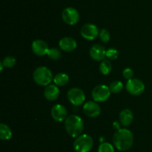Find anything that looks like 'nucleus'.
I'll return each mask as SVG.
<instances>
[{"label": "nucleus", "instance_id": "nucleus-1", "mask_svg": "<svg viewBox=\"0 0 152 152\" xmlns=\"http://www.w3.org/2000/svg\"><path fill=\"white\" fill-rule=\"evenodd\" d=\"M134 136L128 129H120L113 136V143L119 151H127L133 145Z\"/></svg>", "mask_w": 152, "mask_h": 152}, {"label": "nucleus", "instance_id": "nucleus-2", "mask_svg": "<svg viewBox=\"0 0 152 152\" xmlns=\"http://www.w3.org/2000/svg\"><path fill=\"white\" fill-rule=\"evenodd\" d=\"M65 127L68 135L73 138H77L83 132L84 125L80 116L71 115L65 119Z\"/></svg>", "mask_w": 152, "mask_h": 152}, {"label": "nucleus", "instance_id": "nucleus-3", "mask_svg": "<svg viewBox=\"0 0 152 152\" xmlns=\"http://www.w3.org/2000/svg\"><path fill=\"white\" fill-rule=\"evenodd\" d=\"M33 77L35 83L39 86H48L53 80L52 72L45 66H39L36 69Z\"/></svg>", "mask_w": 152, "mask_h": 152}, {"label": "nucleus", "instance_id": "nucleus-4", "mask_svg": "<svg viewBox=\"0 0 152 152\" xmlns=\"http://www.w3.org/2000/svg\"><path fill=\"white\" fill-rule=\"evenodd\" d=\"M93 145V139L88 134L80 135L74 142V148L77 152H89Z\"/></svg>", "mask_w": 152, "mask_h": 152}, {"label": "nucleus", "instance_id": "nucleus-5", "mask_svg": "<svg viewBox=\"0 0 152 152\" xmlns=\"http://www.w3.org/2000/svg\"><path fill=\"white\" fill-rule=\"evenodd\" d=\"M111 95V90L109 87L105 85H98L94 88L92 91V98L94 101L103 102L109 98Z\"/></svg>", "mask_w": 152, "mask_h": 152}, {"label": "nucleus", "instance_id": "nucleus-6", "mask_svg": "<svg viewBox=\"0 0 152 152\" xmlns=\"http://www.w3.org/2000/svg\"><path fill=\"white\" fill-rule=\"evenodd\" d=\"M126 87L130 94L133 95H139L143 92L145 84L140 79L132 78L128 80Z\"/></svg>", "mask_w": 152, "mask_h": 152}, {"label": "nucleus", "instance_id": "nucleus-7", "mask_svg": "<svg viewBox=\"0 0 152 152\" xmlns=\"http://www.w3.org/2000/svg\"><path fill=\"white\" fill-rule=\"evenodd\" d=\"M68 99L70 102L75 106H80L83 104L86 100V95L84 92L80 88L74 87L69 89L67 94Z\"/></svg>", "mask_w": 152, "mask_h": 152}, {"label": "nucleus", "instance_id": "nucleus-8", "mask_svg": "<svg viewBox=\"0 0 152 152\" xmlns=\"http://www.w3.org/2000/svg\"><path fill=\"white\" fill-rule=\"evenodd\" d=\"M62 17L65 23L70 25H74L77 24L80 19V14L77 9L72 7H68L63 10Z\"/></svg>", "mask_w": 152, "mask_h": 152}, {"label": "nucleus", "instance_id": "nucleus-9", "mask_svg": "<svg viewBox=\"0 0 152 152\" xmlns=\"http://www.w3.org/2000/svg\"><path fill=\"white\" fill-rule=\"evenodd\" d=\"M80 33L83 38L88 40H94L99 34L97 27L94 24L91 23H88L83 25L81 28Z\"/></svg>", "mask_w": 152, "mask_h": 152}, {"label": "nucleus", "instance_id": "nucleus-10", "mask_svg": "<svg viewBox=\"0 0 152 152\" xmlns=\"http://www.w3.org/2000/svg\"><path fill=\"white\" fill-rule=\"evenodd\" d=\"M83 111L85 114L89 117H96L100 114V107L96 101H87L83 106Z\"/></svg>", "mask_w": 152, "mask_h": 152}, {"label": "nucleus", "instance_id": "nucleus-11", "mask_svg": "<svg viewBox=\"0 0 152 152\" xmlns=\"http://www.w3.org/2000/svg\"><path fill=\"white\" fill-rule=\"evenodd\" d=\"M32 51L35 55L38 56H44L47 55L49 50L47 43L42 40H36L32 43Z\"/></svg>", "mask_w": 152, "mask_h": 152}, {"label": "nucleus", "instance_id": "nucleus-12", "mask_svg": "<svg viewBox=\"0 0 152 152\" xmlns=\"http://www.w3.org/2000/svg\"><path fill=\"white\" fill-rule=\"evenodd\" d=\"M51 116L56 122H62L67 118V110L62 104H56L51 109Z\"/></svg>", "mask_w": 152, "mask_h": 152}, {"label": "nucleus", "instance_id": "nucleus-13", "mask_svg": "<svg viewBox=\"0 0 152 152\" xmlns=\"http://www.w3.org/2000/svg\"><path fill=\"white\" fill-rule=\"evenodd\" d=\"M90 56L91 58L95 61H102L106 57V51L99 44L94 45L90 49Z\"/></svg>", "mask_w": 152, "mask_h": 152}, {"label": "nucleus", "instance_id": "nucleus-14", "mask_svg": "<svg viewBox=\"0 0 152 152\" xmlns=\"http://www.w3.org/2000/svg\"><path fill=\"white\" fill-rule=\"evenodd\" d=\"M59 46L62 50L67 52H70L75 50L77 46V42H76V40L74 38L66 37H63V38L59 40Z\"/></svg>", "mask_w": 152, "mask_h": 152}, {"label": "nucleus", "instance_id": "nucleus-15", "mask_svg": "<svg viewBox=\"0 0 152 152\" xmlns=\"http://www.w3.org/2000/svg\"><path fill=\"white\" fill-rule=\"evenodd\" d=\"M44 95L49 101H55L59 95V89L56 85L50 84L46 86L44 90Z\"/></svg>", "mask_w": 152, "mask_h": 152}, {"label": "nucleus", "instance_id": "nucleus-16", "mask_svg": "<svg viewBox=\"0 0 152 152\" xmlns=\"http://www.w3.org/2000/svg\"><path fill=\"white\" fill-rule=\"evenodd\" d=\"M134 119V115L132 110L129 109L123 110L120 113V123L125 127L129 126L132 124Z\"/></svg>", "mask_w": 152, "mask_h": 152}, {"label": "nucleus", "instance_id": "nucleus-17", "mask_svg": "<svg viewBox=\"0 0 152 152\" xmlns=\"http://www.w3.org/2000/svg\"><path fill=\"white\" fill-rule=\"evenodd\" d=\"M68 80H69V77L65 73H59V74L56 75L53 77L54 83L59 86H63L66 85L68 83Z\"/></svg>", "mask_w": 152, "mask_h": 152}, {"label": "nucleus", "instance_id": "nucleus-18", "mask_svg": "<svg viewBox=\"0 0 152 152\" xmlns=\"http://www.w3.org/2000/svg\"><path fill=\"white\" fill-rule=\"evenodd\" d=\"M12 137L11 129L4 123L0 125V138L1 140H8Z\"/></svg>", "mask_w": 152, "mask_h": 152}, {"label": "nucleus", "instance_id": "nucleus-19", "mask_svg": "<svg viewBox=\"0 0 152 152\" xmlns=\"http://www.w3.org/2000/svg\"><path fill=\"white\" fill-rule=\"evenodd\" d=\"M112 66L108 60H103L99 65V71L102 75H108L111 72Z\"/></svg>", "mask_w": 152, "mask_h": 152}, {"label": "nucleus", "instance_id": "nucleus-20", "mask_svg": "<svg viewBox=\"0 0 152 152\" xmlns=\"http://www.w3.org/2000/svg\"><path fill=\"white\" fill-rule=\"evenodd\" d=\"M109 89L111 90V92L118 93V92H121L122 89H123V83L120 80H115L110 84Z\"/></svg>", "mask_w": 152, "mask_h": 152}, {"label": "nucleus", "instance_id": "nucleus-21", "mask_svg": "<svg viewBox=\"0 0 152 152\" xmlns=\"http://www.w3.org/2000/svg\"><path fill=\"white\" fill-rule=\"evenodd\" d=\"M47 55L50 59L53 60V61H57V60H59L60 58L61 52L58 49L52 48V49H49Z\"/></svg>", "mask_w": 152, "mask_h": 152}, {"label": "nucleus", "instance_id": "nucleus-22", "mask_svg": "<svg viewBox=\"0 0 152 152\" xmlns=\"http://www.w3.org/2000/svg\"><path fill=\"white\" fill-rule=\"evenodd\" d=\"M98 152H114V146L109 142H102L98 148Z\"/></svg>", "mask_w": 152, "mask_h": 152}, {"label": "nucleus", "instance_id": "nucleus-23", "mask_svg": "<svg viewBox=\"0 0 152 152\" xmlns=\"http://www.w3.org/2000/svg\"><path fill=\"white\" fill-rule=\"evenodd\" d=\"M1 62H2L3 65H4V67H7V68H11V67L14 66V65L16 64V59H15V58H13V57L7 56V57H5Z\"/></svg>", "mask_w": 152, "mask_h": 152}, {"label": "nucleus", "instance_id": "nucleus-24", "mask_svg": "<svg viewBox=\"0 0 152 152\" xmlns=\"http://www.w3.org/2000/svg\"><path fill=\"white\" fill-rule=\"evenodd\" d=\"M99 36L100 40H102V42H104V43H108V42L109 41L110 34L106 29H105V28H102V29L101 30L100 32H99Z\"/></svg>", "mask_w": 152, "mask_h": 152}, {"label": "nucleus", "instance_id": "nucleus-25", "mask_svg": "<svg viewBox=\"0 0 152 152\" xmlns=\"http://www.w3.org/2000/svg\"><path fill=\"white\" fill-rule=\"evenodd\" d=\"M118 55V51L115 49H109L106 51V57L110 60L117 59Z\"/></svg>", "mask_w": 152, "mask_h": 152}, {"label": "nucleus", "instance_id": "nucleus-26", "mask_svg": "<svg viewBox=\"0 0 152 152\" xmlns=\"http://www.w3.org/2000/svg\"><path fill=\"white\" fill-rule=\"evenodd\" d=\"M123 75L125 78L128 79V80H129V79H132V77H133V75H134L133 70L130 68L125 69L123 72Z\"/></svg>", "mask_w": 152, "mask_h": 152}, {"label": "nucleus", "instance_id": "nucleus-27", "mask_svg": "<svg viewBox=\"0 0 152 152\" xmlns=\"http://www.w3.org/2000/svg\"><path fill=\"white\" fill-rule=\"evenodd\" d=\"M113 127H114V129H116L117 131H118V130H120V125H119V122H114V123H113Z\"/></svg>", "mask_w": 152, "mask_h": 152}]
</instances>
